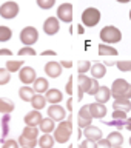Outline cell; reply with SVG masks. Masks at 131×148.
I'll return each mask as SVG.
<instances>
[{
  "label": "cell",
  "mask_w": 131,
  "mask_h": 148,
  "mask_svg": "<svg viewBox=\"0 0 131 148\" xmlns=\"http://www.w3.org/2000/svg\"><path fill=\"white\" fill-rule=\"evenodd\" d=\"M29 103L32 105V110H37V111H40V110H43L45 106H46V99H45V96L43 94H36L34 97H32V100L29 102Z\"/></svg>",
  "instance_id": "26"
},
{
  "label": "cell",
  "mask_w": 131,
  "mask_h": 148,
  "mask_svg": "<svg viewBox=\"0 0 131 148\" xmlns=\"http://www.w3.org/2000/svg\"><path fill=\"white\" fill-rule=\"evenodd\" d=\"M93 123V117L90 114V110H88V105H83L80 110H79V116H77V125L79 128H86L88 125Z\"/></svg>",
  "instance_id": "10"
},
{
  "label": "cell",
  "mask_w": 131,
  "mask_h": 148,
  "mask_svg": "<svg viewBox=\"0 0 131 148\" xmlns=\"http://www.w3.org/2000/svg\"><path fill=\"white\" fill-rule=\"evenodd\" d=\"M82 131H83V137L88 139V140H93V142H97L104 137L102 136V130L94 127V125H88L86 128L82 130Z\"/></svg>",
  "instance_id": "13"
},
{
  "label": "cell",
  "mask_w": 131,
  "mask_h": 148,
  "mask_svg": "<svg viewBox=\"0 0 131 148\" xmlns=\"http://www.w3.org/2000/svg\"><path fill=\"white\" fill-rule=\"evenodd\" d=\"M32 90H34L36 94H45L49 90V83L45 77H37L32 83Z\"/></svg>",
  "instance_id": "19"
},
{
  "label": "cell",
  "mask_w": 131,
  "mask_h": 148,
  "mask_svg": "<svg viewBox=\"0 0 131 148\" xmlns=\"http://www.w3.org/2000/svg\"><path fill=\"white\" fill-rule=\"evenodd\" d=\"M96 99V102L97 103H106L110 99H111V90L108 86H104V85H100V88H99V91L96 92L94 96H93Z\"/></svg>",
  "instance_id": "18"
},
{
  "label": "cell",
  "mask_w": 131,
  "mask_h": 148,
  "mask_svg": "<svg viewBox=\"0 0 131 148\" xmlns=\"http://www.w3.org/2000/svg\"><path fill=\"white\" fill-rule=\"evenodd\" d=\"M71 134H73V122H71V116H69L67 120H62L56 127V130L53 131V137L59 143H67L71 137Z\"/></svg>",
  "instance_id": "1"
},
{
  "label": "cell",
  "mask_w": 131,
  "mask_h": 148,
  "mask_svg": "<svg viewBox=\"0 0 131 148\" xmlns=\"http://www.w3.org/2000/svg\"><path fill=\"white\" fill-rule=\"evenodd\" d=\"M19 14V5L16 2H5L0 6V16L3 18H14Z\"/></svg>",
  "instance_id": "8"
},
{
  "label": "cell",
  "mask_w": 131,
  "mask_h": 148,
  "mask_svg": "<svg viewBox=\"0 0 131 148\" xmlns=\"http://www.w3.org/2000/svg\"><path fill=\"white\" fill-rule=\"evenodd\" d=\"M20 148H22V147H20Z\"/></svg>",
  "instance_id": "56"
},
{
  "label": "cell",
  "mask_w": 131,
  "mask_h": 148,
  "mask_svg": "<svg viewBox=\"0 0 131 148\" xmlns=\"http://www.w3.org/2000/svg\"><path fill=\"white\" fill-rule=\"evenodd\" d=\"M90 68H91V62H88V60H80L77 63V73L79 74H86V71H90Z\"/></svg>",
  "instance_id": "35"
},
{
  "label": "cell",
  "mask_w": 131,
  "mask_h": 148,
  "mask_svg": "<svg viewBox=\"0 0 131 148\" xmlns=\"http://www.w3.org/2000/svg\"><path fill=\"white\" fill-rule=\"evenodd\" d=\"M2 148H20L17 140H14V139H8V140H5L2 143Z\"/></svg>",
  "instance_id": "39"
},
{
  "label": "cell",
  "mask_w": 131,
  "mask_h": 148,
  "mask_svg": "<svg viewBox=\"0 0 131 148\" xmlns=\"http://www.w3.org/2000/svg\"><path fill=\"white\" fill-rule=\"evenodd\" d=\"M57 18L65 23H69L73 20V5L71 3H62L57 8Z\"/></svg>",
  "instance_id": "11"
},
{
  "label": "cell",
  "mask_w": 131,
  "mask_h": 148,
  "mask_svg": "<svg viewBox=\"0 0 131 148\" xmlns=\"http://www.w3.org/2000/svg\"><path fill=\"white\" fill-rule=\"evenodd\" d=\"M90 73H91V76L93 79H102V77H105V74H106V66L104 63H99V62H96L94 65H91V68H90Z\"/></svg>",
  "instance_id": "20"
},
{
  "label": "cell",
  "mask_w": 131,
  "mask_h": 148,
  "mask_svg": "<svg viewBox=\"0 0 131 148\" xmlns=\"http://www.w3.org/2000/svg\"><path fill=\"white\" fill-rule=\"evenodd\" d=\"M67 110L68 111H73V99H68L67 100Z\"/></svg>",
  "instance_id": "48"
},
{
  "label": "cell",
  "mask_w": 131,
  "mask_h": 148,
  "mask_svg": "<svg viewBox=\"0 0 131 148\" xmlns=\"http://www.w3.org/2000/svg\"><path fill=\"white\" fill-rule=\"evenodd\" d=\"M114 148H122V147H114Z\"/></svg>",
  "instance_id": "55"
},
{
  "label": "cell",
  "mask_w": 131,
  "mask_h": 148,
  "mask_svg": "<svg viewBox=\"0 0 131 148\" xmlns=\"http://www.w3.org/2000/svg\"><path fill=\"white\" fill-rule=\"evenodd\" d=\"M79 148H97V145H96V142L83 139V140L80 142V145H79Z\"/></svg>",
  "instance_id": "42"
},
{
  "label": "cell",
  "mask_w": 131,
  "mask_h": 148,
  "mask_svg": "<svg viewBox=\"0 0 131 148\" xmlns=\"http://www.w3.org/2000/svg\"><path fill=\"white\" fill-rule=\"evenodd\" d=\"M17 142L22 148H36L37 147V139H26V137L20 136Z\"/></svg>",
  "instance_id": "30"
},
{
  "label": "cell",
  "mask_w": 131,
  "mask_h": 148,
  "mask_svg": "<svg viewBox=\"0 0 131 148\" xmlns=\"http://www.w3.org/2000/svg\"><path fill=\"white\" fill-rule=\"evenodd\" d=\"M96 145H97V148H113V147H111V143L106 140V139H104V137H102L100 140H97Z\"/></svg>",
  "instance_id": "44"
},
{
  "label": "cell",
  "mask_w": 131,
  "mask_h": 148,
  "mask_svg": "<svg viewBox=\"0 0 131 148\" xmlns=\"http://www.w3.org/2000/svg\"><path fill=\"white\" fill-rule=\"evenodd\" d=\"M97 53H99V56H117V49L113 48L111 45L102 43L97 46Z\"/></svg>",
  "instance_id": "28"
},
{
  "label": "cell",
  "mask_w": 131,
  "mask_h": 148,
  "mask_svg": "<svg viewBox=\"0 0 131 148\" xmlns=\"http://www.w3.org/2000/svg\"><path fill=\"white\" fill-rule=\"evenodd\" d=\"M130 20H131V9H130Z\"/></svg>",
  "instance_id": "52"
},
{
  "label": "cell",
  "mask_w": 131,
  "mask_h": 148,
  "mask_svg": "<svg viewBox=\"0 0 131 148\" xmlns=\"http://www.w3.org/2000/svg\"><path fill=\"white\" fill-rule=\"evenodd\" d=\"M42 56H56V51H53V49H46V51H43V53H42Z\"/></svg>",
  "instance_id": "47"
},
{
  "label": "cell",
  "mask_w": 131,
  "mask_h": 148,
  "mask_svg": "<svg viewBox=\"0 0 131 148\" xmlns=\"http://www.w3.org/2000/svg\"><path fill=\"white\" fill-rule=\"evenodd\" d=\"M110 90L113 99H131V83L123 79H116Z\"/></svg>",
  "instance_id": "2"
},
{
  "label": "cell",
  "mask_w": 131,
  "mask_h": 148,
  "mask_svg": "<svg viewBox=\"0 0 131 148\" xmlns=\"http://www.w3.org/2000/svg\"><path fill=\"white\" fill-rule=\"evenodd\" d=\"M93 83V77H88L86 74H79L77 76V100H82L83 96L88 94Z\"/></svg>",
  "instance_id": "5"
},
{
  "label": "cell",
  "mask_w": 131,
  "mask_h": 148,
  "mask_svg": "<svg viewBox=\"0 0 131 148\" xmlns=\"http://www.w3.org/2000/svg\"><path fill=\"white\" fill-rule=\"evenodd\" d=\"M117 2H119V3H128L130 0H117Z\"/></svg>",
  "instance_id": "51"
},
{
  "label": "cell",
  "mask_w": 131,
  "mask_h": 148,
  "mask_svg": "<svg viewBox=\"0 0 131 148\" xmlns=\"http://www.w3.org/2000/svg\"><path fill=\"white\" fill-rule=\"evenodd\" d=\"M56 122L53 119H49V117H45V119H42V122H40V125H39V130L43 134H51L56 130Z\"/></svg>",
  "instance_id": "21"
},
{
  "label": "cell",
  "mask_w": 131,
  "mask_h": 148,
  "mask_svg": "<svg viewBox=\"0 0 131 148\" xmlns=\"http://www.w3.org/2000/svg\"><path fill=\"white\" fill-rule=\"evenodd\" d=\"M19 56H36V49L31 46H23L22 49H19Z\"/></svg>",
  "instance_id": "38"
},
{
  "label": "cell",
  "mask_w": 131,
  "mask_h": 148,
  "mask_svg": "<svg viewBox=\"0 0 131 148\" xmlns=\"http://www.w3.org/2000/svg\"><path fill=\"white\" fill-rule=\"evenodd\" d=\"M130 145H131V137H130Z\"/></svg>",
  "instance_id": "54"
},
{
  "label": "cell",
  "mask_w": 131,
  "mask_h": 148,
  "mask_svg": "<svg viewBox=\"0 0 131 148\" xmlns=\"http://www.w3.org/2000/svg\"><path fill=\"white\" fill-rule=\"evenodd\" d=\"M20 40L25 46H31L39 40V32L34 26H26L20 31Z\"/></svg>",
  "instance_id": "6"
},
{
  "label": "cell",
  "mask_w": 131,
  "mask_h": 148,
  "mask_svg": "<svg viewBox=\"0 0 131 148\" xmlns=\"http://www.w3.org/2000/svg\"><path fill=\"white\" fill-rule=\"evenodd\" d=\"M45 74L51 79H56L62 74V65L59 62H48L45 65Z\"/></svg>",
  "instance_id": "16"
},
{
  "label": "cell",
  "mask_w": 131,
  "mask_h": 148,
  "mask_svg": "<svg viewBox=\"0 0 131 148\" xmlns=\"http://www.w3.org/2000/svg\"><path fill=\"white\" fill-rule=\"evenodd\" d=\"M0 56H12V51L8 48H3V49H0Z\"/></svg>",
  "instance_id": "46"
},
{
  "label": "cell",
  "mask_w": 131,
  "mask_h": 148,
  "mask_svg": "<svg viewBox=\"0 0 131 148\" xmlns=\"http://www.w3.org/2000/svg\"><path fill=\"white\" fill-rule=\"evenodd\" d=\"M22 66H23V62H20V60H8L5 68H6L9 73H19V69Z\"/></svg>",
  "instance_id": "31"
},
{
  "label": "cell",
  "mask_w": 131,
  "mask_h": 148,
  "mask_svg": "<svg viewBox=\"0 0 131 148\" xmlns=\"http://www.w3.org/2000/svg\"><path fill=\"white\" fill-rule=\"evenodd\" d=\"M12 37V31L8 26H0V42H8Z\"/></svg>",
  "instance_id": "34"
},
{
  "label": "cell",
  "mask_w": 131,
  "mask_h": 148,
  "mask_svg": "<svg viewBox=\"0 0 131 148\" xmlns=\"http://www.w3.org/2000/svg\"><path fill=\"white\" fill-rule=\"evenodd\" d=\"M34 96H36V92L32 90V86H29V85H23L20 90H19V97H20L23 102H31Z\"/></svg>",
  "instance_id": "23"
},
{
  "label": "cell",
  "mask_w": 131,
  "mask_h": 148,
  "mask_svg": "<svg viewBox=\"0 0 131 148\" xmlns=\"http://www.w3.org/2000/svg\"><path fill=\"white\" fill-rule=\"evenodd\" d=\"M113 110L117 111H131V99H114L113 102Z\"/></svg>",
  "instance_id": "22"
},
{
  "label": "cell",
  "mask_w": 131,
  "mask_h": 148,
  "mask_svg": "<svg viewBox=\"0 0 131 148\" xmlns=\"http://www.w3.org/2000/svg\"><path fill=\"white\" fill-rule=\"evenodd\" d=\"M88 110H90V114H91L93 119H100V120L106 116V113H108L106 106L104 103H97V102L88 105Z\"/></svg>",
  "instance_id": "12"
},
{
  "label": "cell",
  "mask_w": 131,
  "mask_h": 148,
  "mask_svg": "<svg viewBox=\"0 0 131 148\" xmlns=\"http://www.w3.org/2000/svg\"><path fill=\"white\" fill-rule=\"evenodd\" d=\"M106 140L111 143V147H122L123 145V136L120 134L119 131H111L108 134V137H105Z\"/></svg>",
  "instance_id": "24"
},
{
  "label": "cell",
  "mask_w": 131,
  "mask_h": 148,
  "mask_svg": "<svg viewBox=\"0 0 131 148\" xmlns=\"http://www.w3.org/2000/svg\"><path fill=\"white\" fill-rule=\"evenodd\" d=\"M36 2H37V6H39V8H42V9H49V8L54 6L56 0H36Z\"/></svg>",
  "instance_id": "36"
},
{
  "label": "cell",
  "mask_w": 131,
  "mask_h": 148,
  "mask_svg": "<svg viewBox=\"0 0 131 148\" xmlns=\"http://www.w3.org/2000/svg\"><path fill=\"white\" fill-rule=\"evenodd\" d=\"M60 65H62V68H71L73 66V62H69V60H62Z\"/></svg>",
  "instance_id": "45"
},
{
  "label": "cell",
  "mask_w": 131,
  "mask_h": 148,
  "mask_svg": "<svg viewBox=\"0 0 131 148\" xmlns=\"http://www.w3.org/2000/svg\"><path fill=\"white\" fill-rule=\"evenodd\" d=\"M39 127H25L22 131V136L26 137V139H37L39 136Z\"/></svg>",
  "instance_id": "29"
},
{
  "label": "cell",
  "mask_w": 131,
  "mask_h": 148,
  "mask_svg": "<svg viewBox=\"0 0 131 148\" xmlns=\"http://www.w3.org/2000/svg\"><path fill=\"white\" fill-rule=\"evenodd\" d=\"M125 128H127L128 131H131V117H128L127 120H125Z\"/></svg>",
  "instance_id": "49"
},
{
  "label": "cell",
  "mask_w": 131,
  "mask_h": 148,
  "mask_svg": "<svg viewBox=\"0 0 131 148\" xmlns=\"http://www.w3.org/2000/svg\"><path fill=\"white\" fill-rule=\"evenodd\" d=\"M116 66L122 73H131V60H119L116 62Z\"/></svg>",
  "instance_id": "33"
},
{
  "label": "cell",
  "mask_w": 131,
  "mask_h": 148,
  "mask_svg": "<svg viewBox=\"0 0 131 148\" xmlns=\"http://www.w3.org/2000/svg\"><path fill=\"white\" fill-rule=\"evenodd\" d=\"M100 40L106 45H113L122 40V32L119 31V28L116 26H105L100 31Z\"/></svg>",
  "instance_id": "3"
},
{
  "label": "cell",
  "mask_w": 131,
  "mask_h": 148,
  "mask_svg": "<svg viewBox=\"0 0 131 148\" xmlns=\"http://www.w3.org/2000/svg\"><path fill=\"white\" fill-rule=\"evenodd\" d=\"M111 119H116V120H127L128 116H127V113H125V111H117V110H114L113 114H111Z\"/></svg>",
  "instance_id": "37"
},
{
  "label": "cell",
  "mask_w": 131,
  "mask_h": 148,
  "mask_svg": "<svg viewBox=\"0 0 131 148\" xmlns=\"http://www.w3.org/2000/svg\"><path fill=\"white\" fill-rule=\"evenodd\" d=\"M73 80H74V79H73V77H69V79H68V82H67V88H65V92H67L68 96H73V92H74Z\"/></svg>",
  "instance_id": "43"
},
{
  "label": "cell",
  "mask_w": 131,
  "mask_h": 148,
  "mask_svg": "<svg viewBox=\"0 0 131 148\" xmlns=\"http://www.w3.org/2000/svg\"><path fill=\"white\" fill-rule=\"evenodd\" d=\"M68 148H74V145H69V147H68Z\"/></svg>",
  "instance_id": "53"
},
{
  "label": "cell",
  "mask_w": 131,
  "mask_h": 148,
  "mask_svg": "<svg viewBox=\"0 0 131 148\" xmlns=\"http://www.w3.org/2000/svg\"><path fill=\"white\" fill-rule=\"evenodd\" d=\"M9 80H11V73L6 68H0V86L8 85Z\"/></svg>",
  "instance_id": "32"
},
{
  "label": "cell",
  "mask_w": 131,
  "mask_h": 148,
  "mask_svg": "<svg viewBox=\"0 0 131 148\" xmlns=\"http://www.w3.org/2000/svg\"><path fill=\"white\" fill-rule=\"evenodd\" d=\"M43 96H45L46 102H49V105H57V103H60V102L63 100L62 91L57 90V88H49Z\"/></svg>",
  "instance_id": "15"
},
{
  "label": "cell",
  "mask_w": 131,
  "mask_h": 148,
  "mask_svg": "<svg viewBox=\"0 0 131 148\" xmlns=\"http://www.w3.org/2000/svg\"><path fill=\"white\" fill-rule=\"evenodd\" d=\"M54 137L51 136V134H43V136H40L37 139V145L40 148H54Z\"/></svg>",
  "instance_id": "25"
},
{
  "label": "cell",
  "mask_w": 131,
  "mask_h": 148,
  "mask_svg": "<svg viewBox=\"0 0 131 148\" xmlns=\"http://www.w3.org/2000/svg\"><path fill=\"white\" fill-rule=\"evenodd\" d=\"M42 119L43 117H42L40 111L32 110V111H29V113L25 116V123H26V127H39Z\"/></svg>",
  "instance_id": "17"
},
{
  "label": "cell",
  "mask_w": 131,
  "mask_h": 148,
  "mask_svg": "<svg viewBox=\"0 0 131 148\" xmlns=\"http://www.w3.org/2000/svg\"><path fill=\"white\" fill-rule=\"evenodd\" d=\"M19 79L23 85H32L37 79V73L32 66H22L19 69Z\"/></svg>",
  "instance_id": "7"
},
{
  "label": "cell",
  "mask_w": 131,
  "mask_h": 148,
  "mask_svg": "<svg viewBox=\"0 0 131 148\" xmlns=\"http://www.w3.org/2000/svg\"><path fill=\"white\" fill-rule=\"evenodd\" d=\"M77 31H79V34H82V32H83V26H82V25H79Z\"/></svg>",
  "instance_id": "50"
},
{
  "label": "cell",
  "mask_w": 131,
  "mask_h": 148,
  "mask_svg": "<svg viewBox=\"0 0 131 148\" xmlns=\"http://www.w3.org/2000/svg\"><path fill=\"white\" fill-rule=\"evenodd\" d=\"M48 117L53 119L54 122H62V120H65V117H67V111H65V108L59 103L57 105H49Z\"/></svg>",
  "instance_id": "9"
},
{
  "label": "cell",
  "mask_w": 131,
  "mask_h": 148,
  "mask_svg": "<svg viewBox=\"0 0 131 148\" xmlns=\"http://www.w3.org/2000/svg\"><path fill=\"white\" fill-rule=\"evenodd\" d=\"M105 125L108 127H114V128H123L125 127V120H116V119H111V122H105Z\"/></svg>",
  "instance_id": "40"
},
{
  "label": "cell",
  "mask_w": 131,
  "mask_h": 148,
  "mask_svg": "<svg viewBox=\"0 0 131 148\" xmlns=\"http://www.w3.org/2000/svg\"><path fill=\"white\" fill-rule=\"evenodd\" d=\"M14 111V103L6 97H0V113L3 114H11Z\"/></svg>",
  "instance_id": "27"
},
{
  "label": "cell",
  "mask_w": 131,
  "mask_h": 148,
  "mask_svg": "<svg viewBox=\"0 0 131 148\" xmlns=\"http://www.w3.org/2000/svg\"><path fill=\"white\" fill-rule=\"evenodd\" d=\"M60 29V25H59V18L57 17H48L45 20L43 23V31H45V34H48V36H54V34H57Z\"/></svg>",
  "instance_id": "14"
},
{
  "label": "cell",
  "mask_w": 131,
  "mask_h": 148,
  "mask_svg": "<svg viewBox=\"0 0 131 148\" xmlns=\"http://www.w3.org/2000/svg\"><path fill=\"white\" fill-rule=\"evenodd\" d=\"M99 88H100V85H99V80H97V79H93V83H91L90 91H88V96H94L96 92L99 91Z\"/></svg>",
  "instance_id": "41"
},
{
  "label": "cell",
  "mask_w": 131,
  "mask_h": 148,
  "mask_svg": "<svg viewBox=\"0 0 131 148\" xmlns=\"http://www.w3.org/2000/svg\"><path fill=\"white\" fill-rule=\"evenodd\" d=\"M100 20V11L97 8H86L82 12V25H85L88 28L96 26Z\"/></svg>",
  "instance_id": "4"
}]
</instances>
